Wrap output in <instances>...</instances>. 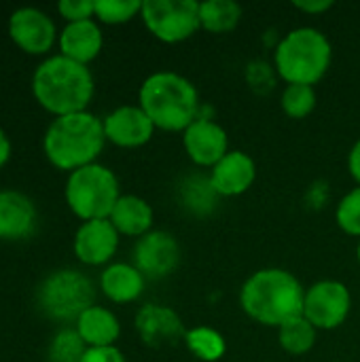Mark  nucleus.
<instances>
[{
  "label": "nucleus",
  "mask_w": 360,
  "mask_h": 362,
  "mask_svg": "<svg viewBox=\"0 0 360 362\" xmlns=\"http://www.w3.org/2000/svg\"><path fill=\"white\" fill-rule=\"evenodd\" d=\"M303 284L282 267L259 269L240 288L244 314L259 325L276 329L303 316Z\"/></svg>",
  "instance_id": "nucleus-1"
},
{
  "label": "nucleus",
  "mask_w": 360,
  "mask_h": 362,
  "mask_svg": "<svg viewBox=\"0 0 360 362\" xmlns=\"http://www.w3.org/2000/svg\"><path fill=\"white\" fill-rule=\"evenodd\" d=\"M32 93L40 108L53 117L87 110L95 93L89 66L64 55L45 57L32 74Z\"/></svg>",
  "instance_id": "nucleus-2"
},
{
  "label": "nucleus",
  "mask_w": 360,
  "mask_h": 362,
  "mask_svg": "<svg viewBox=\"0 0 360 362\" xmlns=\"http://www.w3.org/2000/svg\"><path fill=\"white\" fill-rule=\"evenodd\" d=\"M104 144V123L89 110L55 117L42 136V153L47 161L68 174L98 163Z\"/></svg>",
  "instance_id": "nucleus-3"
},
{
  "label": "nucleus",
  "mask_w": 360,
  "mask_h": 362,
  "mask_svg": "<svg viewBox=\"0 0 360 362\" xmlns=\"http://www.w3.org/2000/svg\"><path fill=\"white\" fill-rule=\"evenodd\" d=\"M138 106L153 121L155 129L182 134L199 117V93L187 76L159 70L142 81Z\"/></svg>",
  "instance_id": "nucleus-4"
},
{
  "label": "nucleus",
  "mask_w": 360,
  "mask_h": 362,
  "mask_svg": "<svg viewBox=\"0 0 360 362\" xmlns=\"http://www.w3.org/2000/svg\"><path fill=\"white\" fill-rule=\"evenodd\" d=\"M333 47L318 28L301 25L282 36L274 51V66L286 85L314 87L331 68Z\"/></svg>",
  "instance_id": "nucleus-5"
},
{
  "label": "nucleus",
  "mask_w": 360,
  "mask_h": 362,
  "mask_svg": "<svg viewBox=\"0 0 360 362\" xmlns=\"http://www.w3.org/2000/svg\"><path fill=\"white\" fill-rule=\"evenodd\" d=\"M119 197L121 189L117 174L102 163H91L70 172L64 187V199L70 212L83 223L108 218Z\"/></svg>",
  "instance_id": "nucleus-6"
},
{
  "label": "nucleus",
  "mask_w": 360,
  "mask_h": 362,
  "mask_svg": "<svg viewBox=\"0 0 360 362\" xmlns=\"http://www.w3.org/2000/svg\"><path fill=\"white\" fill-rule=\"evenodd\" d=\"M36 305L55 322H76L87 308L95 305V286L79 269H53L36 288Z\"/></svg>",
  "instance_id": "nucleus-7"
},
{
  "label": "nucleus",
  "mask_w": 360,
  "mask_h": 362,
  "mask_svg": "<svg viewBox=\"0 0 360 362\" xmlns=\"http://www.w3.org/2000/svg\"><path fill=\"white\" fill-rule=\"evenodd\" d=\"M140 19L157 40L168 45L182 42L202 28L195 0H144Z\"/></svg>",
  "instance_id": "nucleus-8"
},
{
  "label": "nucleus",
  "mask_w": 360,
  "mask_h": 362,
  "mask_svg": "<svg viewBox=\"0 0 360 362\" xmlns=\"http://www.w3.org/2000/svg\"><path fill=\"white\" fill-rule=\"evenodd\" d=\"M352 295L339 280H318L306 288L303 318L316 331H333L342 327L350 314Z\"/></svg>",
  "instance_id": "nucleus-9"
},
{
  "label": "nucleus",
  "mask_w": 360,
  "mask_h": 362,
  "mask_svg": "<svg viewBox=\"0 0 360 362\" xmlns=\"http://www.w3.org/2000/svg\"><path fill=\"white\" fill-rule=\"evenodd\" d=\"M11 40L28 55H47L57 42V28L49 13L36 6H19L8 17Z\"/></svg>",
  "instance_id": "nucleus-10"
},
{
  "label": "nucleus",
  "mask_w": 360,
  "mask_h": 362,
  "mask_svg": "<svg viewBox=\"0 0 360 362\" xmlns=\"http://www.w3.org/2000/svg\"><path fill=\"white\" fill-rule=\"evenodd\" d=\"M180 263L178 240L161 229H153L138 238L134 246V265L144 278H166L176 272Z\"/></svg>",
  "instance_id": "nucleus-11"
},
{
  "label": "nucleus",
  "mask_w": 360,
  "mask_h": 362,
  "mask_svg": "<svg viewBox=\"0 0 360 362\" xmlns=\"http://www.w3.org/2000/svg\"><path fill=\"white\" fill-rule=\"evenodd\" d=\"M119 240L121 235L108 218L85 221L79 225L74 233L72 250H74V257L83 265H89V267L110 265L112 257L117 255Z\"/></svg>",
  "instance_id": "nucleus-12"
},
{
  "label": "nucleus",
  "mask_w": 360,
  "mask_h": 362,
  "mask_svg": "<svg viewBox=\"0 0 360 362\" xmlns=\"http://www.w3.org/2000/svg\"><path fill=\"white\" fill-rule=\"evenodd\" d=\"M182 146L195 165L212 170L229 153V138L223 125L212 119L197 117L182 132Z\"/></svg>",
  "instance_id": "nucleus-13"
},
{
  "label": "nucleus",
  "mask_w": 360,
  "mask_h": 362,
  "mask_svg": "<svg viewBox=\"0 0 360 362\" xmlns=\"http://www.w3.org/2000/svg\"><path fill=\"white\" fill-rule=\"evenodd\" d=\"M104 136L106 142H112L121 148H138L151 142L155 134L153 121L138 104H125L110 110L104 119Z\"/></svg>",
  "instance_id": "nucleus-14"
},
{
  "label": "nucleus",
  "mask_w": 360,
  "mask_h": 362,
  "mask_svg": "<svg viewBox=\"0 0 360 362\" xmlns=\"http://www.w3.org/2000/svg\"><path fill=\"white\" fill-rule=\"evenodd\" d=\"M134 327H136V333L140 335L142 344H146L151 348L178 344L187 335L180 316L172 308L159 305V303L142 305L134 318Z\"/></svg>",
  "instance_id": "nucleus-15"
},
{
  "label": "nucleus",
  "mask_w": 360,
  "mask_h": 362,
  "mask_svg": "<svg viewBox=\"0 0 360 362\" xmlns=\"http://www.w3.org/2000/svg\"><path fill=\"white\" fill-rule=\"evenodd\" d=\"M219 197H238L246 193L257 180V163L244 151H229L208 176Z\"/></svg>",
  "instance_id": "nucleus-16"
},
{
  "label": "nucleus",
  "mask_w": 360,
  "mask_h": 362,
  "mask_svg": "<svg viewBox=\"0 0 360 362\" xmlns=\"http://www.w3.org/2000/svg\"><path fill=\"white\" fill-rule=\"evenodd\" d=\"M36 204L32 197L17 189L0 191V240L19 242L34 233L36 227Z\"/></svg>",
  "instance_id": "nucleus-17"
},
{
  "label": "nucleus",
  "mask_w": 360,
  "mask_h": 362,
  "mask_svg": "<svg viewBox=\"0 0 360 362\" xmlns=\"http://www.w3.org/2000/svg\"><path fill=\"white\" fill-rule=\"evenodd\" d=\"M57 47H59V55L89 66V62H93L102 53L104 47L102 28L95 19L66 23L57 36Z\"/></svg>",
  "instance_id": "nucleus-18"
},
{
  "label": "nucleus",
  "mask_w": 360,
  "mask_h": 362,
  "mask_svg": "<svg viewBox=\"0 0 360 362\" xmlns=\"http://www.w3.org/2000/svg\"><path fill=\"white\" fill-rule=\"evenodd\" d=\"M146 278L134 263H110L100 274V291L112 303L125 305L144 293Z\"/></svg>",
  "instance_id": "nucleus-19"
},
{
  "label": "nucleus",
  "mask_w": 360,
  "mask_h": 362,
  "mask_svg": "<svg viewBox=\"0 0 360 362\" xmlns=\"http://www.w3.org/2000/svg\"><path fill=\"white\" fill-rule=\"evenodd\" d=\"M74 329L87 348H110L121 337L119 318L104 305L87 308L74 322Z\"/></svg>",
  "instance_id": "nucleus-20"
},
{
  "label": "nucleus",
  "mask_w": 360,
  "mask_h": 362,
  "mask_svg": "<svg viewBox=\"0 0 360 362\" xmlns=\"http://www.w3.org/2000/svg\"><path fill=\"white\" fill-rule=\"evenodd\" d=\"M108 221L119 231V235L127 238H142L149 231H153L155 212L151 204L138 195H121L115 204Z\"/></svg>",
  "instance_id": "nucleus-21"
},
{
  "label": "nucleus",
  "mask_w": 360,
  "mask_h": 362,
  "mask_svg": "<svg viewBox=\"0 0 360 362\" xmlns=\"http://www.w3.org/2000/svg\"><path fill=\"white\" fill-rule=\"evenodd\" d=\"M242 19V6L233 0L199 2V25L210 34H227Z\"/></svg>",
  "instance_id": "nucleus-22"
},
{
  "label": "nucleus",
  "mask_w": 360,
  "mask_h": 362,
  "mask_svg": "<svg viewBox=\"0 0 360 362\" xmlns=\"http://www.w3.org/2000/svg\"><path fill=\"white\" fill-rule=\"evenodd\" d=\"M185 344L189 348V352L204 362H216L221 361L227 352V344L225 337L210 327H193L187 331L185 335Z\"/></svg>",
  "instance_id": "nucleus-23"
},
{
  "label": "nucleus",
  "mask_w": 360,
  "mask_h": 362,
  "mask_svg": "<svg viewBox=\"0 0 360 362\" xmlns=\"http://www.w3.org/2000/svg\"><path fill=\"white\" fill-rule=\"evenodd\" d=\"M316 335H318V331L303 316L293 318L278 329V341H280L282 350L289 352L291 356L308 354L316 344Z\"/></svg>",
  "instance_id": "nucleus-24"
},
{
  "label": "nucleus",
  "mask_w": 360,
  "mask_h": 362,
  "mask_svg": "<svg viewBox=\"0 0 360 362\" xmlns=\"http://www.w3.org/2000/svg\"><path fill=\"white\" fill-rule=\"evenodd\" d=\"M85 352L87 346L76 333V329H62L53 335L47 348V358L49 362H81Z\"/></svg>",
  "instance_id": "nucleus-25"
},
{
  "label": "nucleus",
  "mask_w": 360,
  "mask_h": 362,
  "mask_svg": "<svg viewBox=\"0 0 360 362\" xmlns=\"http://www.w3.org/2000/svg\"><path fill=\"white\" fill-rule=\"evenodd\" d=\"M316 91L310 85H286L280 95V106L291 119H306L316 108Z\"/></svg>",
  "instance_id": "nucleus-26"
},
{
  "label": "nucleus",
  "mask_w": 360,
  "mask_h": 362,
  "mask_svg": "<svg viewBox=\"0 0 360 362\" xmlns=\"http://www.w3.org/2000/svg\"><path fill=\"white\" fill-rule=\"evenodd\" d=\"M142 0H95V21L106 25H121L138 17Z\"/></svg>",
  "instance_id": "nucleus-27"
},
{
  "label": "nucleus",
  "mask_w": 360,
  "mask_h": 362,
  "mask_svg": "<svg viewBox=\"0 0 360 362\" xmlns=\"http://www.w3.org/2000/svg\"><path fill=\"white\" fill-rule=\"evenodd\" d=\"M335 221L344 233L360 240V187H354L339 199L335 208Z\"/></svg>",
  "instance_id": "nucleus-28"
},
{
  "label": "nucleus",
  "mask_w": 360,
  "mask_h": 362,
  "mask_svg": "<svg viewBox=\"0 0 360 362\" xmlns=\"http://www.w3.org/2000/svg\"><path fill=\"white\" fill-rule=\"evenodd\" d=\"M57 13L66 19V23L95 19V0H59Z\"/></svg>",
  "instance_id": "nucleus-29"
},
{
  "label": "nucleus",
  "mask_w": 360,
  "mask_h": 362,
  "mask_svg": "<svg viewBox=\"0 0 360 362\" xmlns=\"http://www.w3.org/2000/svg\"><path fill=\"white\" fill-rule=\"evenodd\" d=\"M81 362H127L117 346L110 348H87Z\"/></svg>",
  "instance_id": "nucleus-30"
},
{
  "label": "nucleus",
  "mask_w": 360,
  "mask_h": 362,
  "mask_svg": "<svg viewBox=\"0 0 360 362\" xmlns=\"http://www.w3.org/2000/svg\"><path fill=\"white\" fill-rule=\"evenodd\" d=\"M333 0H297V2H293V6L295 8H299V11H303V13H308V15H320V13H327L329 8H333Z\"/></svg>",
  "instance_id": "nucleus-31"
},
{
  "label": "nucleus",
  "mask_w": 360,
  "mask_h": 362,
  "mask_svg": "<svg viewBox=\"0 0 360 362\" xmlns=\"http://www.w3.org/2000/svg\"><path fill=\"white\" fill-rule=\"evenodd\" d=\"M348 170H350V176L354 178V182L360 187V138L354 142V146L350 148V155H348Z\"/></svg>",
  "instance_id": "nucleus-32"
},
{
  "label": "nucleus",
  "mask_w": 360,
  "mask_h": 362,
  "mask_svg": "<svg viewBox=\"0 0 360 362\" xmlns=\"http://www.w3.org/2000/svg\"><path fill=\"white\" fill-rule=\"evenodd\" d=\"M11 153H13V146H11V138L6 136V132L0 127V170L8 163L11 159Z\"/></svg>",
  "instance_id": "nucleus-33"
},
{
  "label": "nucleus",
  "mask_w": 360,
  "mask_h": 362,
  "mask_svg": "<svg viewBox=\"0 0 360 362\" xmlns=\"http://www.w3.org/2000/svg\"><path fill=\"white\" fill-rule=\"evenodd\" d=\"M356 257H359V263H360V240H359V248H356Z\"/></svg>",
  "instance_id": "nucleus-34"
}]
</instances>
